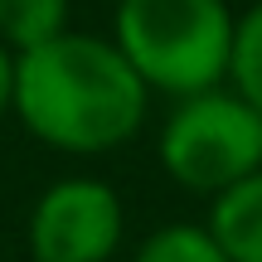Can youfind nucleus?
Returning a JSON list of instances; mask_svg holds the SVG:
<instances>
[{
    "label": "nucleus",
    "mask_w": 262,
    "mask_h": 262,
    "mask_svg": "<svg viewBox=\"0 0 262 262\" xmlns=\"http://www.w3.org/2000/svg\"><path fill=\"white\" fill-rule=\"evenodd\" d=\"M68 10L73 0H0V44L10 54L49 44L68 29Z\"/></svg>",
    "instance_id": "obj_6"
},
{
    "label": "nucleus",
    "mask_w": 262,
    "mask_h": 262,
    "mask_svg": "<svg viewBox=\"0 0 262 262\" xmlns=\"http://www.w3.org/2000/svg\"><path fill=\"white\" fill-rule=\"evenodd\" d=\"M131 262H233L209 233V224H165L136 243Z\"/></svg>",
    "instance_id": "obj_7"
},
{
    "label": "nucleus",
    "mask_w": 262,
    "mask_h": 262,
    "mask_svg": "<svg viewBox=\"0 0 262 262\" xmlns=\"http://www.w3.org/2000/svg\"><path fill=\"white\" fill-rule=\"evenodd\" d=\"M126 238V204L107 180H54L29 209L34 262H112Z\"/></svg>",
    "instance_id": "obj_4"
},
{
    "label": "nucleus",
    "mask_w": 262,
    "mask_h": 262,
    "mask_svg": "<svg viewBox=\"0 0 262 262\" xmlns=\"http://www.w3.org/2000/svg\"><path fill=\"white\" fill-rule=\"evenodd\" d=\"M209 233L233 262H262V170L209 199Z\"/></svg>",
    "instance_id": "obj_5"
},
{
    "label": "nucleus",
    "mask_w": 262,
    "mask_h": 262,
    "mask_svg": "<svg viewBox=\"0 0 262 262\" xmlns=\"http://www.w3.org/2000/svg\"><path fill=\"white\" fill-rule=\"evenodd\" d=\"M156 156L180 189L214 199L262 170V112L228 83L180 97L160 126Z\"/></svg>",
    "instance_id": "obj_3"
},
{
    "label": "nucleus",
    "mask_w": 262,
    "mask_h": 262,
    "mask_svg": "<svg viewBox=\"0 0 262 262\" xmlns=\"http://www.w3.org/2000/svg\"><path fill=\"white\" fill-rule=\"evenodd\" d=\"M15 112V54L0 44V122Z\"/></svg>",
    "instance_id": "obj_9"
},
{
    "label": "nucleus",
    "mask_w": 262,
    "mask_h": 262,
    "mask_svg": "<svg viewBox=\"0 0 262 262\" xmlns=\"http://www.w3.org/2000/svg\"><path fill=\"white\" fill-rule=\"evenodd\" d=\"M150 112V88L102 34L63 29L15 54V117L34 141L63 156H107L136 141Z\"/></svg>",
    "instance_id": "obj_1"
},
{
    "label": "nucleus",
    "mask_w": 262,
    "mask_h": 262,
    "mask_svg": "<svg viewBox=\"0 0 262 262\" xmlns=\"http://www.w3.org/2000/svg\"><path fill=\"white\" fill-rule=\"evenodd\" d=\"M228 88L262 112V0L248 5V15H238L233 54H228Z\"/></svg>",
    "instance_id": "obj_8"
},
{
    "label": "nucleus",
    "mask_w": 262,
    "mask_h": 262,
    "mask_svg": "<svg viewBox=\"0 0 262 262\" xmlns=\"http://www.w3.org/2000/svg\"><path fill=\"white\" fill-rule=\"evenodd\" d=\"M238 15L228 0H117L112 44L150 88L170 102L228 83Z\"/></svg>",
    "instance_id": "obj_2"
}]
</instances>
